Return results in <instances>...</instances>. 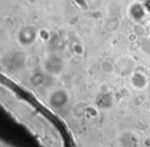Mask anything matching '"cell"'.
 I'll use <instances>...</instances> for the list:
<instances>
[{"mask_svg": "<svg viewBox=\"0 0 150 147\" xmlns=\"http://www.w3.org/2000/svg\"><path fill=\"white\" fill-rule=\"evenodd\" d=\"M69 100H70V96L66 89H57L48 95L47 103L52 109H62L65 106H67Z\"/></svg>", "mask_w": 150, "mask_h": 147, "instance_id": "1", "label": "cell"}, {"mask_svg": "<svg viewBox=\"0 0 150 147\" xmlns=\"http://www.w3.org/2000/svg\"><path fill=\"white\" fill-rule=\"evenodd\" d=\"M37 31L36 29L33 27V26H24L21 29L18 31L17 34V40L18 43L21 46H24V48H27V46H30L35 42L36 38H37Z\"/></svg>", "mask_w": 150, "mask_h": 147, "instance_id": "2", "label": "cell"}, {"mask_svg": "<svg viewBox=\"0 0 150 147\" xmlns=\"http://www.w3.org/2000/svg\"><path fill=\"white\" fill-rule=\"evenodd\" d=\"M64 60L58 55H52L47 57L43 62V70L52 75H58L64 70Z\"/></svg>", "mask_w": 150, "mask_h": 147, "instance_id": "3", "label": "cell"}, {"mask_svg": "<svg viewBox=\"0 0 150 147\" xmlns=\"http://www.w3.org/2000/svg\"><path fill=\"white\" fill-rule=\"evenodd\" d=\"M131 85L137 89H143L147 87L148 78L144 73L142 72H134L131 74Z\"/></svg>", "mask_w": 150, "mask_h": 147, "instance_id": "4", "label": "cell"}, {"mask_svg": "<svg viewBox=\"0 0 150 147\" xmlns=\"http://www.w3.org/2000/svg\"><path fill=\"white\" fill-rule=\"evenodd\" d=\"M44 74L42 72H34L29 79V83L32 87H38L43 83Z\"/></svg>", "mask_w": 150, "mask_h": 147, "instance_id": "5", "label": "cell"}, {"mask_svg": "<svg viewBox=\"0 0 150 147\" xmlns=\"http://www.w3.org/2000/svg\"><path fill=\"white\" fill-rule=\"evenodd\" d=\"M101 67H102V70L107 73H111L114 70V66H113L109 61H104V62L102 63V65H101Z\"/></svg>", "mask_w": 150, "mask_h": 147, "instance_id": "6", "label": "cell"}, {"mask_svg": "<svg viewBox=\"0 0 150 147\" xmlns=\"http://www.w3.org/2000/svg\"><path fill=\"white\" fill-rule=\"evenodd\" d=\"M73 53H75L77 56H81V55H83V48L80 44H74L73 45Z\"/></svg>", "mask_w": 150, "mask_h": 147, "instance_id": "7", "label": "cell"}]
</instances>
